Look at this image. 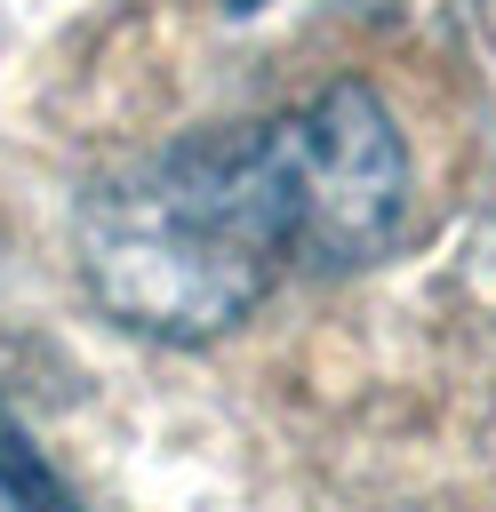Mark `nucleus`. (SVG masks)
Returning <instances> with one entry per match:
<instances>
[{"label": "nucleus", "instance_id": "obj_3", "mask_svg": "<svg viewBox=\"0 0 496 512\" xmlns=\"http://www.w3.org/2000/svg\"><path fill=\"white\" fill-rule=\"evenodd\" d=\"M480 24H488V40H496V0H480Z\"/></svg>", "mask_w": 496, "mask_h": 512}, {"label": "nucleus", "instance_id": "obj_4", "mask_svg": "<svg viewBox=\"0 0 496 512\" xmlns=\"http://www.w3.org/2000/svg\"><path fill=\"white\" fill-rule=\"evenodd\" d=\"M232 8H256V0H232Z\"/></svg>", "mask_w": 496, "mask_h": 512}, {"label": "nucleus", "instance_id": "obj_2", "mask_svg": "<svg viewBox=\"0 0 496 512\" xmlns=\"http://www.w3.org/2000/svg\"><path fill=\"white\" fill-rule=\"evenodd\" d=\"M0 488H8L16 512H72V496L56 488V472L32 456V440L16 424H0Z\"/></svg>", "mask_w": 496, "mask_h": 512}, {"label": "nucleus", "instance_id": "obj_1", "mask_svg": "<svg viewBox=\"0 0 496 512\" xmlns=\"http://www.w3.org/2000/svg\"><path fill=\"white\" fill-rule=\"evenodd\" d=\"M408 216V144L368 88L176 144L80 208L88 296L168 344L224 336L288 264H368Z\"/></svg>", "mask_w": 496, "mask_h": 512}]
</instances>
